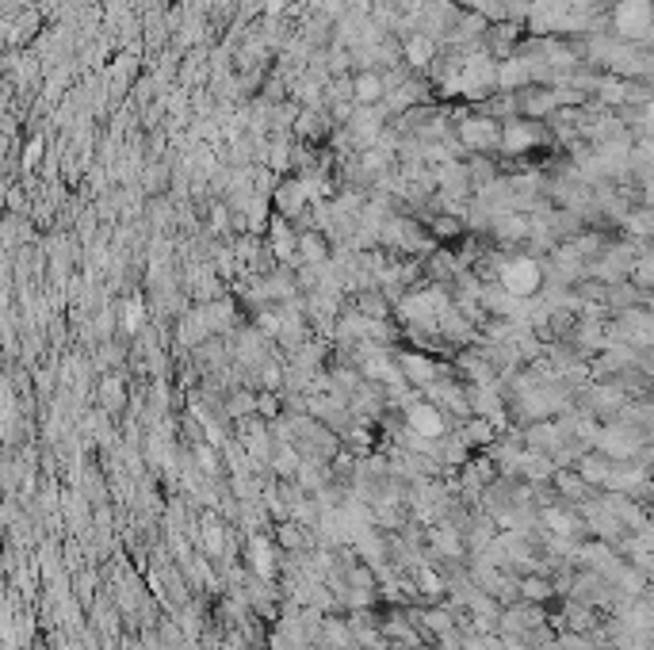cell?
<instances>
[{"label": "cell", "instance_id": "3957f363", "mask_svg": "<svg viewBox=\"0 0 654 650\" xmlns=\"http://www.w3.org/2000/svg\"><path fill=\"white\" fill-rule=\"evenodd\" d=\"M654 27V8L651 0H612L605 8V35H612L616 43L643 46L651 39Z\"/></svg>", "mask_w": 654, "mask_h": 650}, {"label": "cell", "instance_id": "9c48e42d", "mask_svg": "<svg viewBox=\"0 0 654 650\" xmlns=\"http://www.w3.org/2000/svg\"><path fill=\"white\" fill-rule=\"evenodd\" d=\"M349 88H352V104H356V108H375V104H383V96H387L383 73L371 69V65H360L356 73H349Z\"/></svg>", "mask_w": 654, "mask_h": 650}, {"label": "cell", "instance_id": "7a4b0ae2", "mask_svg": "<svg viewBox=\"0 0 654 650\" xmlns=\"http://www.w3.org/2000/svg\"><path fill=\"white\" fill-rule=\"evenodd\" d=\"M551 130L540 119H521V115H509L502 119V142H498V161L505 165H521L532 161L544 150H551Z\"/></svg>", "mask_w": 654, "mask_h": 650}, {"label": "cell", "instance_id": "ba28073f", "mask_svg": "<svg viewBox=\"0 0 654 650\" xmlns=\"http://www.w3.org/2000/svg\"><path fill=\"white\" fill-rule=\"evenodd\" d=\"M398 54H402V69H410V73H429L436 62V54H440V39L433 35H425V31H402L398 35Z\"/></svg>", "mask_w": 654, "mask_h": 650}, {"label": "cell", "instance_id": "7c38bea8", "mask_svg": "<svg viewBox=\"0 0 654 650\" xmlns=\"http://www.w3.org/2000/svg\"><path fill=\"white\" fill-rule=\"evenodd\" d=\"M146 318H150L146 299H142V295L127 299V306H123V329H127V333H142V329H146Z\"/></svg>", "mask_w": 654, "mask_h": 650}, {"label": "cell", "instance_id": "6da1fadb", "mask_svg": "<svg viewBox=\"0 0 654 650\" xmlns=\"http://www.w3.org/2000/svg\"><path fill=\"white\" fill-rule=\"evenodd\" d=\"M494 283L502 287L505 295H513V299H536L540 291H544L547 283V260L544 257H532V253H524V249H513V253H498L494 257Z\"/></svg>", "mask_w": 654, "mask_h": 650}, {"label": "cell", "instance_id": "52a82bcc", "mask_svg": "<svg viewBox=\"0 0 654 650\" xmlns=\"http://www.w3.org/2000/svg\"><path fill=\"white\" fill-rule=\"evenodd\" d=\"M310 207V192H306L303 176H280L272 188V215L287 218L291 226H299Z\"/></svg>", "mask_w": 654, "mask_h": 650}, {"label": "cell", "instance_id": "9a60e30c", "mask_svg": "<svg viewBox=\"0 0 654 650\" xmlns=\"http://www.w3.org/2000/svg\"><path fill=\"white\" fill-rule=\"evenodd\" d=\"M196 459L203 463L207 475H218V459L211 455V444H196Z\"/></svg>", "mask_w": 654, "mask_h": 650}, {"label": "cell", "instance_id": "30bf717a", "mask_svg": "<svg viewBox=\"0 0 654 650\" xmlns=\"http://www.w3.org/2000/svg\"><path fill=\"white\" fill-rule=\"evenodd\" d=\"M199 314H203L211 337H222V333H230L238 325V306L230 303V299H211L207 306H199Z\"/></svg>", "mask_w": 654, "mask_h": 650}, {"label": "cell", "instance_id": "5bb4252c", "mask_svg": "<svg viewBox=\"0 0 654 650\" xmlns=\"http://www.w3.org/2000/svg\"><path fill=\"white\" fill-rule=\"evenodd\" d=\"M39 157H43V138H31V142H27V150H23V169H27V173H31V169H35V165H39Z\"/></svg>", "mask_w": 654, "mask_h": 650}, {"label": "cell", "instance_id": "8fae6325", "mask_svg": "<svg viewBox=\"0 0 654 650\" xmlns=\"http://www.w3.org/2000/svg\"><path fill=\"white\" fill-rule=\"evenodd\" d=\"M245 555H249V566H253L257 578H264V582L276 578V555H272V543L264 540V536H253L249 547H245Z\"/></svg>", "mask_w": 654, "mask_h": 650}, {"label": "cell", "instance_id": "5b68a950", "mask_svg": "<svg viewBox=\"0 0 654 650\" xmlns=\"http://www.w3.org/2000/svg\"><path fill=\"white\" fill-rule=\"evenodd\" d=\"M398 406H402V429L410 436H417V440H440V436H448L456 429V421L440 410V406H433L425 394H410Z\"/></svg>", "mask_w": 654, "mask_h": 650}, {"label": "cell", "instance_id": "8992f818", "mask_svg": "<svg viewBox=\"0 0 654 650\" xmlns=\"http://www.w3.org/2000/svg\"><path fill=\"white\" fill-rule=\"evenodd\" d=\"M509 104H513V115H521V119H540V123H544L551 111L563 108L559 88L555 85H524V88H517V92H509Z\"/></svg>", "mask_w": 654, "mask_h": 650}, {"label": "cell", "instance_id": "277c9868", "mask_svg": "<svg viewBox=\"0 0 654 650\" xmlns=\"http://www.w3.org/2000/svg\"><path fill=\"white\" fill-rule=\"evenodd\" d=\"M452 142L459 146V153H486V157H498V142H502V119L494 115H482V111H459L452 115Z\"/></svg>", "mask_w": 654, "mask_h": 650}, {"label": "cell", "instance_id": "4fadbf2b", "mask_svg": "<svg viewBox=\"0 0 654 650\" xmlns=\"http://www.w3.org/2000/svg\"><path fill=\"white\" fill-rule=\"evenodd\" d=\"M276 536H280V547H287V551H303V547H306L303 524H295V520H280Z\"/></svg>", "mask_w": 654, "mask_h": 650}]
</instances>
